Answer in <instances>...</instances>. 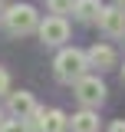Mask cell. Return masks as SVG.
I'll list each match as a JSON object with an SVG mask.
<instances>
[{
    "label": "cell",
    "mask_w": 125,
    "mask_h": 132,
    "mask_svg": "<svg viewBox=\"0 0 125 132\" xmlns=\"http://www.w3.org/2000/svg\"><path fill=\"white\" fill-rule=\"evenodd\" d=\"M49 10L56 16H62V13H73L76 10V0H49Z\"/></svg>",
    "instance_id": "cell-11"
},
{
    "label": "cell",
    "mask_w": 125,
    "mask_h": 132,
    "mask_svg": "<svg viewBox=\"0 0 125 132\" xmlns=\"http://www.w3.org/2000/svg\"><path fill=\"white\" fill-rule=\"evenodd\" d=\"M73 93H76V99L86 106V109H92V106H99V102L105 99V82L99 79V76H82Z\"/></svg>",
    "instance_id": "cell-3"
},
{
    "label": "cell",
    "mask_w": 125,
    "mask_h": 132,
    "mask_svg": "<svg viewBox=\"0 0 125 132\" xmlns=\"http://www.w3.org/2000/svg\"><path fill=\"white\" fill-rule=\"evenodd\" d=\"M86 60H89V66H95V69H112V66H115V50L105 46V43H95V46H89Z\"/></svg>",
    "instance_id": "cell-8"
},
{
    "label": "cell",
    "mask_w": 125,
    "mask_h": 132,
    "mask_svg": "<svg viewBox=\"0 0 125 132\" xmlns=\"http://www.w3.org/2000/svg\"><path fill=\"white\" fill-rule=\"evenodd\" d=\"M33 126L40 132H66L69 129V119H66L62 109H40L33 116Z\"/></svg>",
    "instance_id": "cell-5"
},
{
    "label": "cell",
    "mask_w": 125,
    "mask_h": 132,
    "mask_svg": "<svg viewBox=\"0 0 125 132\" xmlns=\"http://www.w3.org/2000/svg\"><path fill=\"white\" fill-rule=\"evenodd\" d=\"M0 126H3V119H0Z\"/></svg>",
    "instance_id": "cell-18"
},
{
    "label": "cell",
    "mask_w": 125,
    "mask_h": 132,
    "mask_svg": "<svg viewBox=\"0 0 125 132\" xmlns=\"http://www.w3.org/2000/svg\"><path fill=\"white\" fill-rule=\"evenodd\" d=\"M69 129L73 132H99V116L92 109H82V112H76L69 119Z\"/></svg>",
    "instance_id": "cell-9"
},
{
    "label": "cell",
    "mask_w": 125,
    "mask_h": 132,
    "mask_svg": "<svg viewBox=\"0 0 125 132\" xmlns=\"http://www.w3.org/2000/svg\"><path fill=\"white\" fill-rule=\"evenodd\" d=\"M122 82H125V66H122Z\"/></svg>",
    "instance_id": "cell-16"
},
{
    "label": "cell",
    "mask_w": 125,
    "mask_h": 132,
    "mask_svg": "<svg viewBox=\"0 0 125 132\" xmlns=\"http://www.w3.org/2000/svg\"><path fill=\"white\" fill-rule=\"evenodd\" d=\"M115 7H119V10H122V13H125V0H115Z\"/></svg>",
    "instance_id": "cell-15"
},
{
    "label": "cell",
    "mask_w": 125,
    "mask_h": 132,
    "mask_svg": "<svg viewBox=\"0 0 125 132\" xmlns=\"http://www.w3.org/2000/svg\"><path fill=\"white\" fill-rule=\"evenodd\" d=\"M0 132H30V126L20 122V119H7V122L0 126Z\"/></svg>",
    "instance_id": "cell-12"
},
{
    "label": "cell",
    "mask_w": 125,
    "mask_h": 132,
    "mask_svg": "<svg viewBox=\"0 0 125 132\" xmlns=\"http://www.w3.org/2000/svg\"><path fill=\"white\" fill-rule=\"evenodd\" d=\"M102 10H105V7H102L99 0H76V10H73V13H76L82 23H92V20L102 16Z\"/></svg>",
    "instance_id": "cell-10"
},
{
    "label": "cell",
    "mask_w": 125,
    "mask_h": 132,
    "mask_svg": "<svg viewBox=\"0 0 125 132\" xmlns=\"http://www.w3.org/2000/svg\"><path fill=\"white\" fill-rule=\"evenodd\" d=\"M7 89H10V76H7V69L0 66V96H3Z\"/></svg>",
    "instance_id": "cell-13"
},
{
    "label": "cell",
    "mask_w": 125,
    "mask_h": 132,
    "mask_svg": "<svg viewBox=\"0 0 125 132\" xmlns=\"http://www.w3.org/2000/svg\"><path fill=\"white\" fill-rule=\"evenodd\" d=\"M3 27L13 33V36H23V33L40 30V16H36V7H30V3H13V7L3 13Z\"/></svg>",
    "instance_id": "cell-2"
},
{
    "label": "cell",
    "mask_w": 125,
    "mask_h": 132,
    "mask_svg": "<svg viewBox=\"0 0 125 132\" xmlns=\"http://www.w3.org/2000/svg\"><path fill=\"white\" fill-rule=\"evenodd\" d=\"M56 76H59L62 82H73L76 86L82 76H86V66H89V60H86V53L82 50H76V46H66V50H59V56H56Z\"/></svg>",
    "instance_id": "cell-1"
},
{
    "label": "cell",
    "mask_w": 125,
    "mask_h": 132,
    "mask_svg": "<svg viewBox=\"0 0 125 132\" xmlns=\"http://www.w3.org/2000/svg\"><path fill=\"white\" fill-rule=\"evenodd\" d=\"M40 40L46 43V46H59L69 40V23H66V16H46L43 23H40Z\"/></svg>",
    "instance_id": "cell-4"
},
{
    "label": "cell",
    "mask_w": 125,
    "mask_h": 132,
    "mask_svg": "<svg viewBox=\"0 0 125 132\" xmlns=\"http://www.w3.org/2000/svg\"><path fill=\"white\" fill-rule=\"evenodd\" d=\"M99 27L105 36H125V13L119 7H105L102 16H99Z\"/></svg>",
    "instance_id": "cell-7"
},
{
    "label": "cell",
    "mask_w": 125,
    "mask_h": 132,
    "mask_svg": "<svg viewBox=\"0 0 125 132\" xmlns=\"http://www.w3.org/2000/svg\"><path fill=\"white\" fill-rule=\"evenodd\" d=\"M109 132H125V119H115V122L109 126Z\"/></svg>",
    "instance_id": "cell-14"
},
{
    "label": "cell",
    "mask_w": 125,
    "mask_h": 132,
    "mask_svg": "<svg viewBox=\"0 0 125 132\" xmlns=\"http://www.w3.org/2000/svg\"><path fill=\"white\" fill-rule=\"evenodd\" d=\"M10 112L16 116V119H33V116L40 112V106H36V99H33V93H26V89H20V93H10Z\"/></svg>",
    "instance_id": "cell-6"
},
{
    "label": "cell",
    "mask_w": 125,
    "mask_h": 132,
    "mask_svg": "<svg viewBox=\"0 0 125 132\" xmlns=\"http://www.w3.org/2000/svg\"><path fill=\"white\" fill-rule=\"evenodd\" d=\"M0 10H3V3H0Z\"/></svg>",
    "instance_id": "cell-17"
}]
</instances>
